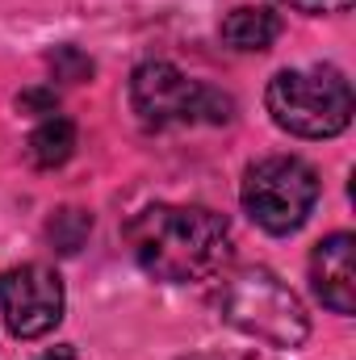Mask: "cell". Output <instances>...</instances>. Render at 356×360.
Masks as SVG:
<instances>
[{"instance_id":"1","label":"cell","mask_w":356,"mask_h":360,"mask_svg":"<svg viewBox=\"0 0 356 360\" xmlns=\"http://www.w3.org/2000/svg\"><path fill=\"white\" fill-rule=\"evenodd\" d=\"M126 243L139 269L168 285L205 281L231 260V226L205 205H147L130 218Z\"/></svg>"},{"instance_id":"7","label":"cell","mask_w":356,"mask_h":360,"mask_svg":"<svg viewBox=\"0 0 356 360\" xmlns=\"http://www.w3.org/2000/svg\"><path fill=\"white\" fill-rule=\"evenodd\" d=\"M356 239L352 235H331L314 248L310 256V281L314 293L323 297V306H331L336 314H352L356 310Z\"/></svg>"},{"instance_id":"2","label":"cell","mask_w":356,"mask_h":360,"mask_svg":"<svg viewBox=\"0 0 356 360\" xmlns=\"http://www.w3.org/2000/svg\"><path fill=\"white\" fill-rule=\"evenodd\" d=\"M218 310L222 319L260 340L268 348H281V352H293L306 344L310 335V319H306V306L298 302V293L268 269H239L222 281V293H218Z\"/></svg>"},{"instance_id":"8","label":"cell","mask_w":356,"mask_h":360,"mask_svg":"<svg viewBox=\"0 0 356 360\" xmlns=\"http://www.w3.org/2000/svg\"><path fill=\"white\" fill-rule=\"evenodd\" d=\"M281 38V17L268 13L260 4H243L235 13L222 17V42L231 51H243V55H260L272 42Z\"/></svg>"},{"instance_id":"11","label":"cell","mask_w":356,"mask_h":360,"mask_svg":"<svg viewBox=\"0 0 356 360\" xmlns=\"http://www.w3.org/2000/svg\"><path fill=\"white\" fill-rule=\"evenodd\" d=\"M51 68H55V80H68V84H80V80L92 76V59L80 55L76 46H59L51 55Z\"/></svg>"},{"instance_id":"6","label":"cell","mask_w":356,"mask_h":360,"mask_svg":"<svg viewBox=\"0 0 356 360\" xmlns=\"http://www.w3.org/2000/svg\"><path fill=\"white\" fill-rule=\"evenodd\" d=\"M0 314L17 340H42L63 319V281L46 264H17L0 272Z\"/></svg>"},{"instance_id":"14","label":"cell","mask_w":356,"mask_h":360,"mask_svg":"<svg viewBox=\"0 0 356 360\" xmlns=\"http://www.w3.org/2000/svg\"><path fill=\"white\" fill-rule=\"evenodd\" d=\"M38 360H76L68 348H55V352H46V356H38Z\"/></svg>"},{"instance_id":"9","label":"cell","mask_w":356,"mask_h":360,"mask_svg":"<svg viewBox=\"0 0 356 360\" xmlns=\"http://www.w3.org/2000/svg\"><path fill=\"white\" fill-rule=\"evenodd\" d=\"M72 151H76V122L63 113H46L25 143V155L34 168H59L72 160Z\"/></svg>"},{"instance_id":"5","label":"cell","mask_w":356,"mask_h":360,"mask_svg":"<svg viewBox=\"0 0 356 360\" xmlns=\"http://www.w3.org/2000/svg\"><path fill=\"white\" fill-rule=\"evenodd\" d=\"M239 197L256 226H265L268 235H289L310 218L319 201V172L298 155H268L243 172Z\"/></svg>"},{"instance_id":"10","label":"cell","mask_w":356,"mask_h":360,"mask_svg":"<svg viewBox=\"0 0 356 360\" xmlns=\"http://www.w3.org/2000/svg\"><path fill=\"white\" fill-rule=\"evenodd\" d=\"M89 235H92V214L89 210H76V205L55 210L51 222H46V239H51L55 252H63V256H76V252L89 243Z\"/></svg>"},{"instance_id":"12","label":"cell","mask_w":356,"mask_h":360,"mask_svg":"<svg viewBox=\"0 0 356 360\" xmlns=\"http://www.w3.org/2000/svg\"><path fill=\"white\" fill-rule=\"evenodd\" d=\"M289 8L298 13H336V8H348V0H285Z\"/></svg>"},{"instance_id":"3","label":"cell","mask_w":356,"mask_h":360,"mask_svg":"<svg viewBox=\"0 0 356 360\" xmlns=\"http://www.w3.org/2000/svg\"><path fill=\"white\" fill-rule=\"evenodd\" d=\"M268 113L298 139H336L352 122V89L336 68H298L268 80Z\"/></svg>"},{"instance_id":"13","label":"cell","mask_w":356,"mask_h":360,"mask_svg":"<svg viewBox=\"0 0 356 360\" xmlns=\"http://www.w3.org/2000/svg\"><path fill=\"white\" fill-rule=\"evenodd\" d=\"M21 109H38L42 117H46V113H59V109H55V92H25V96H21Z\"/></svg>"},{"instance_id":"4","label":"cell","mask_w":356,"mask_h":360,"mask_svg":"<svg viewBox=\"0 0 356 360\" xmlns=\"http://www.w3.org/2000/svg\"><path fill=\"white\" fill-rule=\"evenodd\" d=\"M130 105L139 113L143 126H222L235 117V101L227 92L210 89L201 80H189L180 68L164 63V59H151L143 68H134L130 76Z\"/></svg>"}]
</instances>
